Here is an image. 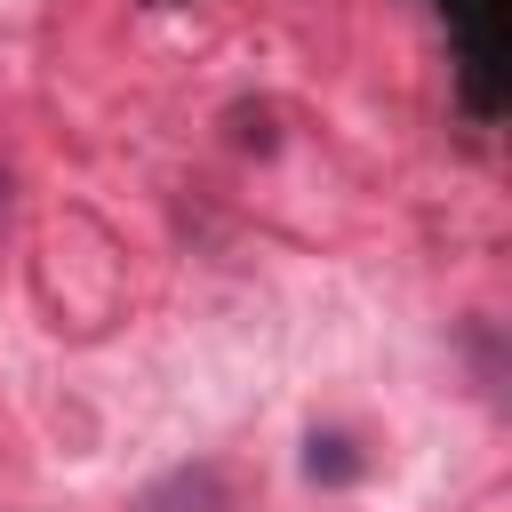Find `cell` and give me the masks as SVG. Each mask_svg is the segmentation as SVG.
Wrapping results in <instances>:
<instances>
[{
    "label": "cell",
    "instance_id": "6da1fadb",
    "mask_svg": "<svg viewBox=\"0 0 512 512\" xmlns=\"http://www.w3.org/2000/svg\"><path fill=\"white\" fill-rule=\"evenodd\" d=\"M456 40H464V96L472 112L488 120L496 96H504V0H440Z\"/></svg>",
    "mask_w": 512,
    "mask_h": 512
},
{
    "label": "cell",
    "instance_id": "7a4b0ae2",
    "mask_svg": "<svg viewBox=\"0 0 512 512\" xmlns=\"http://www.w3.org/2000/svg\"><path fill=\"white\" fill-rule=\"evenodd\" d=\"M136 512H224V472L216 464H176L136 496Z\"/></svg>",
    "mask_w": 512,
    "mask_h": 512
},
{
    "label": "cell",
    "instance_id": "3957f363",
    "mask_svg": "<svg viewBox=\"0 0 512 512\" xmlns=\"http://www.w3.org/2000/svg\"><path fill=\"white\" fill-rule=\"evenodd\" d=\"M304 472L328 480V488H344V480H360V448H352L344 432H312V440H304Z\"/></svg>",
    "mask_w": 512,
    "mask_h": 512
},
{
    "label": "cell",
    "instance_id": "277c9868",
    "mask_svg": "<svg viewBox=\"0 0 512 512\" xmlns=\"http://www.w3.org/2000/svg\"><path fill=\"white\" fill-rule=\"evenodd\" d=\"M8 208H16V176H8V160H0V232H8Z\"/></svg>",
    "mask_w": 512,
    "mask_h": 512
}]
</instances>
